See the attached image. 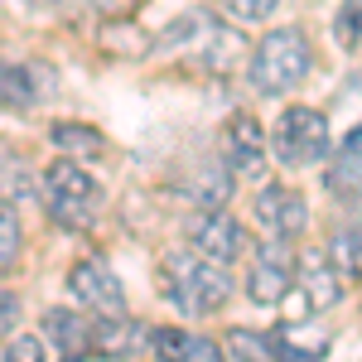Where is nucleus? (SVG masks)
I'll use <instances>...</instances> for the list:
<instances>
[{"mask_svg": "<svg viewBox=\"0 0 362 362\" xmlns=\"http://www.w3.org/2000/svg\"><path fill=\"white\" fill-rule=\"evenodd\" d=\"M150 49H160V54H184V58H194L198 68H208V73H232L237 63L251 58L247 34L237 25H223L213 10H184V15H174V20L155 34Z\"/></svg>", "mask_w": 362, "mask_h": 362, "instance_id": "nucleus-1", "label": "nucleus"}, {"mask_svg": "<svg viewBox=\"0 0 362 362\" xmlns=\"http://www.w3.org/2000/svg\"><path fill=\"white\" fill-rule=\"evenodd\" d=\"M314 73V44L305 29L280 25L271 34H261V44L247 58V83L256 97H285Z\"/></svg>", "mask_w": 362, "mask_h": 362, "instance_id": "nucleus-2", "label": "nucleus"}, {"mask_svg": "<svg viewBox=\"0 0 362 362\" xmlns=\"http://www.w3.org/2000/svg\"><path fill=\"white\" fill-rule=\"evenodd\" d=\"M160 280H165V300L184 319H208V314H218V309L232 300V276H227L223 261H208V256H184V251H174L165 256V266H160Z\"/></svg>", "mask_w": 362, "mask_h": 362, "instance_id": "nucleus-3", "label": "nucleus"}, {"mask_svg": "<svg viewBox=\"0 0 362 362\" xmlns=\"http://www.w3.org/2000/svg\"><path fill=\"white\" fill-rule=\"evenodd\" d=\"M44 208H49V218L58 227H68V232H87V227L97 223V208H102V189H97V179L87 174L78 160H54V165L44 169Z\"/></svg>", "mask_w": 362, "mask_h": 362, "instance_id": "nucleus-4", "label": "nucleus"}, {"mask_svg": "<svg viewBox=\"0 0 362 362\" xmlns=\"http://www.w3.org/2000/svg\"><path fill=\"white\" fill-rule=\"evenodd\" d=\"M329 116L319 107H285L280 121L271 126V155H276L285 169H309L329 155Z\"/></svg>", "mask_w": 362, "mask_h": 362, "instance_id": "nucleus-5", "label": "nucleus"}, {"mask_svg": "<svg viewBox=\"0 0 362 362\" xmlns=\"http://www.w3.org/2000/svg\"><path fill=\"white\" fill-rule=\"evenodd\" d=\"M343 271H338L329 256H319V251H309L305 261H300V271H295V285H290V300H295V314L300 319H319L324 309H334L343 300Z\"/></svg>", "mask_w": 362, "mask_h": 362, "instance_id": "nucleus-6", "label": "nucleus"}, {"mask_svg": "<svg viewBox=\"0 0 362 362\" xmlns=\"http://www.w3.org/2000/svg\"><path fill=\"white\" fill-rule=\"evenodd\" d=\"M295 271H300V256L290 251V242L271 237L266 247L256 251V261H251V271H247V300L251 305H280V300H290Z\"/></svg>", "mask_w": 362, "mask_h": 362, "instance_id": "nucleus-7", "label": "nucleus"}, {"mask_svg": "<svg viewBox=\"0 0 362 362\" xmlns=\"http://www.w3.org/2000/svg\"><path fill=\"white\" fill-rule=\"evenodd\" d=\"M189 247L198 251V256H208V261H223V266H232V261H242L247 256V227L237 223L227 208H203L194 223H189Z\"/></svg>", "mask_w": 362, "mask_h": 362, "instance_id": "nucleus-8", "label": "nucleus"}, {"mask_svg": "<svg viewBox=\"0 0 362 362\" xmlns=\"http://www.w3.org/2000/svg\"><path fill=\"white\" fill-rule=\"evenodd\" d=\"M251 218H256V227H261L266 237H276V242H295V237L309 227V203H305V194L290 189V184H261Z\"/></svg>", "mask_w": 362, "mask_h": 362, "instance_id": "nucleus-9", "label": "nucleus"}, {"mask_svg": "<svg viewBox=\"0 0 362 362\" xmlns=\"http://www.w3.org/2000/svg\"><path fill=\"white\" fill-rule=\"evenodd\" d=\"M68 295L87 314H126V290H121L116 271L107 261H97V256H87V261H78L68 271Z\"/></svg>", "mask_w": 362, "mask_h": 362, "instance_id": "nucleus-10", "label": "nucleus"}, {"mask_svg": "<svg viewBox=\"0 0 362 362\" xmlns=\"http://www.w3.org/2000/svg\"><path fill=\"white\" fill-rule=\"evenodd\" d=\"M266 145H271V136L261 131V121L247 112H237L232 121L223 126V160L232 165V174L237 179H266Z\"/></svg>", "mask_w": 362, "mask_h": 362, "instance_id": "nucleus-11", "label": "nucleus"}, {"mask_svg": "<svg viewBox=\"0 0 362 362\" xmlns=\"http://www.w3.org/2000/svg\"><path fill=\"white\" fill-rule=\"evenodd\" d=\"M54 68L49 63H10V58H0V107L5 112H29V107H39L44 97H54Z\"/></svg>", "mask_w": 362, "mask_h": 362, "instance_id": "nucleus-12", "label": "nucleus"}, {"mask_svg": "<svg viewBox=\"0 0 362 362\" xmlns=\"http://www.w3.org/2000/svg\"><path fill=\"white\" fill-rule=\"evenodd\" d=\"M271 348H276V362H324L334 348V334L314 319H290L271 329Z\"/></svg>", "mask_w": 362, "mask_h": 362, "instance_id": "nucleus-13", "label": "nucleus"}, {"mask_svg": "<svg viewBox=\"0 0 362 362\" xmlns=\"http://www.w3.org/2000/svg\"><path fill=\"white\" fill-rule=\"evenodd\" d=\"M155 329H145L126 314H92V353L97 358H136Z\"/></svg>", "mask_w": 362, "mask_h": 362, "instance_id": "nucleus-14", "label": "nucleus"}, {"mask_svg": "<svg viewBox=\"0 0 362 362\" xmlns=\"http://www.w3.org/2000/svg\"><path fill=\"white\" fill-rule=\"evenodd\" d=\"M44 343L58 348L63 362H83L92 353V319H87V309H49L44 314Z\"/></svg>", "mask_w": 362, "mask_h": 362, "instance_id": "nucleus-15", "label": "nucleus"}, {"mask_svg": "<svg viewBox=\"0 0 362 362\" xmlns=\"http://www.w3.org/2000/svg\"><path fill=\"white\" fill-rule=\"evenodd\" d=\"M232 165H227L223 155L218 160H208V165H194L184 174V184H179V194L198 203V208H227V198H232Z\"/></svg>", "mask_w": 362, "mask_h": 362, "instance_id": "nucleus-16", "label": "nucleus"}, {"mask_svg": "<svg viewBox=\"0 0 362 362\" xmlns=\"http://www.w3.org/2000/svg\"><path fill=\"white\" fill-rule=\"evenodd\" d=\"M150 348L160 362H227V353L203 334H184V329H155Z\"/></svg>", "mask_w": 362, "mask_h": 362, "instance_id": "nucleus-17", "label": "nucleus"}, {"mask_svg": "<svg viewBox=\"0 0 362 362\" xmlns=\"http://www.w3.org/2000/svg\"><path fill=\"white\" fill-rule=\"evenodd\" d=\"M49 140H54V150H63L68 160H97V155H107V140L97 126H83V121H58L49 126Z\"/></svg>", "mask_w": 362, "mask_h": 362, "instance_id": "nucleus-18", "label": "nucleus"}, {"mask_svg": "<svg viewBox=\"0 0 362 362\" xmlns=\"http://www.w3.org/2000/svg\"><path fill=\"white\" fill-rule=\"evenodd\" d=\"M0 198L25 208V203H44V184H34V169L20 155H0Z\"/></svg>", "mask_w": 362, "mask_h": 362, "instance_id": "nucleus-19", "label": "nucleus"}, {"mask_svg": "<svg viewBox=\"0 0 362 362\" xmlns=\"http://www.w3.org/2000/svg\"><path fill=\"white\" fill-rule=\"evenodd\" d=\"M329 261H334L348 280H362V223L338 227L334 242H329Z\"/></svg>", "mask_w": 362, "mask_h": 362, "instance_id": "nucleus-20", "label": "nucleus"}, {"mask_svg": "<svg viewBox=\"0 0 362 362\" xmlns=\"http://www.w3.org/2000/svg\"><path fill=\"white\" fill-rule=\"evenodd\" d=\"M227 353L237 362H276L271 334H256V329H227Z\"/></svg>", "mask_w": 362, "mask_h": 362, "instance_id": "nucleus-21", "label": "nucleus"}, {"mask_svg": "<svg viewBox=\"0 0 362 362\" xmlns=\"http://www.w3.org/2000/svg\"><path fill=\"white\" fill-rule=\"evenodd\" d=\"M334 39L343 54H362V0H343L334 15Z\"/></svg>", "mask_w": 362, "mask_h": 362, "instance_id": "nucleus-22", "label": "nucleus"}, {"mask_svg": "<svg viewBox=\"0 0 362 362\" xmlns=\"http://www.w3.org/2000/svg\"><path fill=\"white\" fill-rule=\"evenodd\" d=\"M20 247H25V227L15 218V203L0 198V271H10L20 261Z\"/></svg>", "mask_w": 362, "mask_h": 362, "instance_id": "nucleus-23", "label": "nucleus"}, {"mask_svg": "<svg viewBox=\"0 0 362 362\" xmlns=\"http://www.w3.org/2000/svg\"><path fill=\"white\" fill-rule=\"evenodd\" d=\"M223 10L232 20H242V25H261V20H271L280 10V0H223Z\"/></svg>", "mask_w": 362, "mask_h": 362, "instance_id": "nucleus-24", "label": "nucleus"}, {"mask_svg": "<svg viewBox=\"0 0 362 362\" xmlns=\"http://www.w3.org/2000/svg\"><path fill=\"white\" fill-rule=\"evenodd\" d=\"M0 362H44V338L39 334H20L10 348H5V358Z\"/></svg>", "mask_w": 362, "mask_h": 362, "instance_id": "nucleus-25", "label": "nucleus"}, {"mask_svg": "<svg viewBox=\"0 0 362 362\" xmlns=\"http://www.w3.org/2000/svg\"><path fill=\"white\" fill-rule=\"evenodd\" d=\"M20 314H25V305H20V295H15V290H0V338L20 329Z\"/></svg>", "mask_w": 362, "mask_h": 362, "instance_id": "nucleus-26", "label": "nucleus"}, {"mask_svg": "<svg viewBox=\"0 0 362 362\" xmlns=\"http://www.w3.org/2000/svg\"><path fill=\"white\" fill-rule=\"evenodd\" d=\"M87 5H92V10H102V15H126L136 0H87Z\"/></svg>", "mask_w": 362, "mask_h": 362, "instance_id": "nucleus-27", "label": "nucleus"}]
</instances>
